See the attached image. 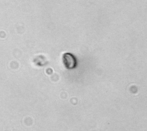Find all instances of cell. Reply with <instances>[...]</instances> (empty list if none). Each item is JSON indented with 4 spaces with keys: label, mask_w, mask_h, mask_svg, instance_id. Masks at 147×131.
Segmentation results:
<instances>
[{
    "label": "cell",
    "mask_w": 147,
    "mask_h": 131,
    "mask_svg": "<svg viewBox=\"0 0 147 131\" xmlns=\"http://www.w3.org/2000/svg\"><path fill=\"white\" fill-rule=\"evenodd\" d=\"M63 61L64 65L68 68H73L76 64V59L71 53H65L64 55Z\"/></svg>",
    "instance_id": "1"
}]
</instances>
